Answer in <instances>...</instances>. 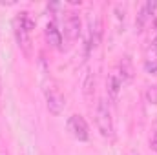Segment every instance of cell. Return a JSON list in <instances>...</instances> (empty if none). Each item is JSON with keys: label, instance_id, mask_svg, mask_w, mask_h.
<instances>
[{"label": "cell", "instance_id": "3", "mask_svg": "<svg viewBox=\"0 0 157 155\" xmlns=\"http://www.w3.org/2000/svg\"><path fill=\"white\" fill-rule=\"evenodd\" d=\"M44 95H46V106H48L49 113L59 117L66 106V99L60 93V89L55 86H48V88H44Z\"/></svg>", "mask_w": 157, "mask_h": 155}, {"label": "cell", "instance_id": "13", "mask_svg": "<svg viewBox=\"0 0 157 155\" xmlns=\"http://www.w3.org/2000/svg\"><path fill=\"white\" fill-rule=\"evenodd\" d=\"M150 148H152L154 152H157V131H154L152 137H150Z\"/></svg>", "mask_w": 157, "mask_h": 155}, {"label": "cell", "instance_id": "14", "mask_svg": "<svg viewBox=\"0 0 157 155\" xmlns=\"http://www.w3.org/2000/svg\"><path fill=\"white\" fill-rule=\"evenodd\" d=\"M0 93H2V89H0Z\"/></svg>", "mask_w": 157, "mask_h": 155}, {"label": "cell", "instance_id": "4", "mask_svg": "<svg viewBox=\"0 0 157 155\" xmlns=\"http://www.w3.org/2000/svg\"><path fill=\"white\" fill-rule=\"evenodd\" d=\"M68 131L78 142H86L90 139V128L82 115H71L68 119Z\"/></svg>", "mask_w": 157, "mask_h": 155}, {"label": "cell", "instance_id": "2", "mask_svg": "<svg viewBox=\"0 0 157 155\" xmlns=\"http://www.w3.org/2000/svg\"><path fill=\"white\" fill-rule=\"evenodd\" d=\"M95 124H97V130L99 133L104 137V139H113V119H112V110H110V104L101 99L97 102V108H95Z\"/></svg>", "mask_w": 157, "mask_h": 155}, {"label": "cell", "instance_id": "12", "mask_svg": "<svg viewBox=\"0 0 157 155\" xmlns=\"http://www.w3.org/2000/svg\"><path fill=\"white\" fill-rule=\"evenodd\" d=\"M91 86H95V75H93V73H88V77H86V82H84V93H86V97H90Z\"/></svg>", "mask_w": 157, "mask_h": 155}, {"label": "cell", "instance_id": "5", "mask_svg": "<svg viewBox=\"0 0 157 155\" xmlns=\"http://www.w3.org/2000/svg\"><path fill=\"white\" fill-rule=\"evenodd\" d=\"M155 9H157V2L148 0V2H143L141 4V7L137 11V17H135V29L137 31H143L146 28V24L150 22V18L155 13Z\"/></svg>", "mask_w": 157, "mask_h": 155}, {"label": "cell", "instance_id": "11", "mask_svg": "<svg viewBox=\"0 0 157 155\" xmlns=\"http://www.w3.org/2000/svg\"><path fill=\"white\" fill-rule=\"evenodd\" d=\"M144 97H146V102H148V104H157V82L146 88Z\"/></svg>", "mask_w": 157, "mask_h": 155}, {"label": "cell", "instance_id": "1", "mask_svg": "<svg viewBox=\"0 0 157 155\" xmlns=\"http://www.w3.org/2000/svg\"><path fill=\"white\" fill-rule=\"evenodd\" d=\"M13 28H15V37L18 42V47L22 49V53L26 57L31 55V33H33V28H35V20L31 18V15L28 11H22L17 15L15 22H13Z\"/></svg>", "mask_w": 157, "mask_h": 155}, {"label": "cell", "instance_id": "6", "mask_svg": "<svg viewBox=\"0 0 157 155\" xmlns=\"http://www.w3.org/2000/svg\"><path fill=\"white\" fill-rule=\"evenodd\" d=\"M102 39V24H101V18H95L91 20L90 18V28H88V40H86V49L88 53L93 51Z\"/></svg>", "mask_w": 157, "mask_h": 155}, {"label": "cell", "instance_id": "9", "mask_svg": "<svg viewBox=\"0 0 157 155\" xmlns=\"http://www.w3.org/2000/svg\"><path fill=\"white\" fill-rule=\"evenodd\" d=\"M46 40L51 47L55 49H62V31L59 29L55 20H49L46 26Z\"/></svg>", "mask_w": 157, "mask_h": 155}, {"label": "cell", "instance_id": "10", "mask_svg": "<svg viewBox=\"0 0 157 155\" xmlns=\"http://www.w3.org/2000/svg\"><path fill=\"white\" fill-rule=\"evenodd\" d=\"M119 71V75L122 77V80H124V84L126 82H130L132 78H133V64H132V60L128 59V57H124L121 62H119V66L115 68Z\"/></svg>", "mask_w": 157, "mask_h": 155}, {"label": "cell", "instance_id": "8", "mask_svg": "<svg viewBox=\"0 0 157 155\" xmlns=\"http://www.w3.org/2000/svg\"><path fill=\"white\" fill-rule=\"evenodd\" d=\"M122 86H124V80H122V77L119 75L117 70H113V71L110 73V77H108V82H106V91H108V97H110L113 102H117L119 95H121V91H122Z\"/></svg>", "mask_w": 157, "mask_h": 155}, {"label": "cell", "instance_id": "7", "mask_svg": "<svg viewBox=\"0 0 157 155\" xmlns=\"http://www.w3.org/2000/svg\"><path fill=\"white\" fill-rule=\"evenodd\" d=\"M64 35L68 40H77L80 37V18H78L77 13L70 11L64 18Z\"/></svg>", "mask_w": 157, "mask_h": 155}]
</instances>
